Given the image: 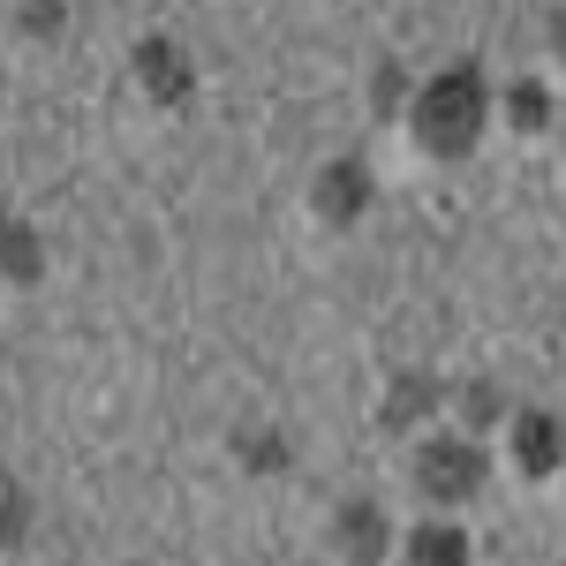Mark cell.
Returning <instances> with one entry per match:
<instances>
[{
  "mask_svg": "<svg viewBox=\"0 0 566 566\" xmlns=\"http://www.w3.org/2000/svg\"><path fill=\"white\" fill-rule=\"evenodd\" d=\"M491 129V84H483L476 61H453L416 84L408 98V136L423 144V159H469Z\"/></svg>",
  "mask_w": 566,
  "mask_h": 566,
  "instance_id": "1",
  "label": "cell"
},
{
  "mask_svg": "<svg viewBox=\"0 0 566 566\" xmlns=\"http://www.w3.org/2000/svg\"><path fill=\"white\" fill-rule=\"evenodd\" d=\"M491 476V461H483V438L469 431H431L416 438V453H408V483H416V499L431 506V514H453V506H469Z\"/></svg>",
  "mask_w": 566,
  "mask_h": 566,
  "instance_id": "2",
  "label": "cell"
},
{
  "mask_svg": "<svg viewBox=\"0 0 566 566\" xmlns=\"http://www.w3.org/2000/svg\"><path fill=\"white\" fill-rule=\"evenodd\" d=\"M129 76H136V91H144V106H159V114H175V106L197 98V61H189L175 39H136Z\"/></svg>",
  "mask_w": 566,
  "mask_h": 566,
  "instance_id": "3",
  "label": "cell"
},
{
  "mask_svg": "<svg viewBox=\"0 0 566 566\" xmlns=\"http://www.w3.org/2000/svg\"><path fill=\"white\" fill-rule=\"evenodd\" d=\"M333 552H340L348 566L400 559V528H392L386 499H340V514H333Z\"/></svg>",
  "mask_w": 566,
  "mask_h": 566,
  "instance_id": "4",
  "label": "cell"
},
{
  "mask_svg": "<svg viewBox=\"0 0 566 566\" xmlns=\"http://www.w3.org/2000/svg\"><path fill=\"white\" fill-rule=\"evenodd\" d=\"M506 461H514V476H522V483H552L566 469V423H559V416H544V408L506 416Z\"/></svg>",
  "mask_w": 566,
  "mask_h": 566,
  "instance_id": "5",
  "label": "cell"
},
{
  "mask_svg": "<svg viewBox=\"0 0 566 566\" xmlns=\"http://www.w3.org/2000/svg\"><path fill=\"white\" fill-rule=\"evenodd\" d=\"M370 197H378V181H370L363 159H333V167H317V181H310V212H317V227H333V234L370 212Z\"/></svg>",
  "mask_w": 566,
  "mask_h": 566,
  "instance_id": "6",
  "label": "cell"
},
{
  "mask_svg": "<svg viewBox=\"0 0 566 566\" xmlns=\"http://www.w3.org/2000/svg\"><path fill=\"white\" fill-rule=\"evenodd\" d=\"M446 416V386H438L431 370H400L386 386V400H378V423H386L392 438H408V431H423V423H438Z\"/></svg>",
  "mask_w": 566,
  "mask_h": 566,
  "instance_id": "7",
  "label": "cell"
},
{
  "mask_svg": "<svg viewBox=\"0 0 566 566\" xmlns=\"http://www.w3.org/2000/svg\"><path fill=\"white\" fill-rule=\"evenodd\" d=\"M400 566H469V528L431 514V522H416L400 536Z\"/></svg>",
  "mask_w": 566,
  "mask_h": 566,
  "instance_id": "8",
  "label": "cell"
},
{
  "mask_svg": "<svg viewBox=\"0 0 566 566\" xmlns=\"http://www.w3.org/2000/svg\"><path fill=\"white\" fill-rule=\"evenodd\" d=\"M39 272H45L39 227H31V219H15V212H0V280H8V287H31Z\"/></svg>",
  "mask_w": 566,
  "mask_h": 566,
  "instance_id": "9",
  "label": "cell"
},
{
  "mask_svg": "<svg viewBox=\"0 0 566 566\" xmlns=\"http://www.w3.org/2000/svg\"><path fill=\"white\" fill-rule=\"evenodd\" d=\"M461 431L469 438H483V431H506V392L499 386H461Z\"/></svg>",
  "mask_w": 566,
  "mask_h": 566,
  "instance_id": "10",
  "label": "cell"
},
{
  "mask_svg": "<svg viewBox=\"0 0 566 566\" xmlns=\"http://www.w3.org/2000/svg\"><path fill=\"white\" fill-rule=\"evenodd\" d=\"M23 536H31V491L0 469V552H23Z\"/></svg>",
  "mask_w": 566,
  "mask_h": 566,
  "instance_id": "11",
  "label": "cell"
},
{
  "mask_svg": "<svg viewBox=\"0 0 566 566\" xmlns=\"http://www.w3.org/2000/svg\"><path fill=\"white\" fill-rule=\"evenodd\" d=\"M15 31L31 45L61 39V31H69V0H15Z\"/></svg>",
  "mask_w": 566,
  "mask_h": 566,
  "instance_id": "12",
  "label": "cell"
},
{
  "mask_svg": "<svg viewBox=\"0 0 566 566\" xmlns=\"http://www.w3.org/2000/svg\"><path fill=\"white\" fill-rule=\"evenodd\" d=\"M506 122H514L522 136L544 129V122H552V98H544V84H514V91H506Z\"/></svg>",
  "mask_w": 566,
  "mask_h": 566,
  "instance_id": "13",
  "label": "cell"
},
{
  "mask_svg": "<svg viewBox=\"0 0 566 566\" xmlns=\"http://www.w3.org/2000/svg\"><path fill=\"white\" fill-rule=\"evenodd\" d=\"M242 461H250V469H258V476H280V469H287V438H242Z\"/></svg>",
  "mask_w": 566,
  "mask_h": 566,
  "instance_id": "14",
  "label": "cell"
},
{
  "mask_svg": "<svg viewBox=\"0 0 566 566\" xmlns=\"http://www.w3.org/2000/svg\"><path fill=\"white\" fill-rule=\"evenodd\" d=\"M370 98H378V114H392V106H408V98H416V91H408V76H400V69H378V76H370Z\"/></svg>",
  "mask_w": 566,
  "mask_h": 566,
  "instance_id": "15",
  "label": "cell"
},
{
  "mask_svg": "<svg viewBox=\"0 0 566 566\" xmlns=\"http://www.w3.org/2000/svg\"><path fill=\"white\" fill-rule=\"evenodd\" d=\"M552 53H559V61H566V8H559V15H552Z\"/></svg>",
  "mask_w": 566,
  "mask_h": 566,
  "instance_id": "16",
  "label": "cell"
}]
</instances>
